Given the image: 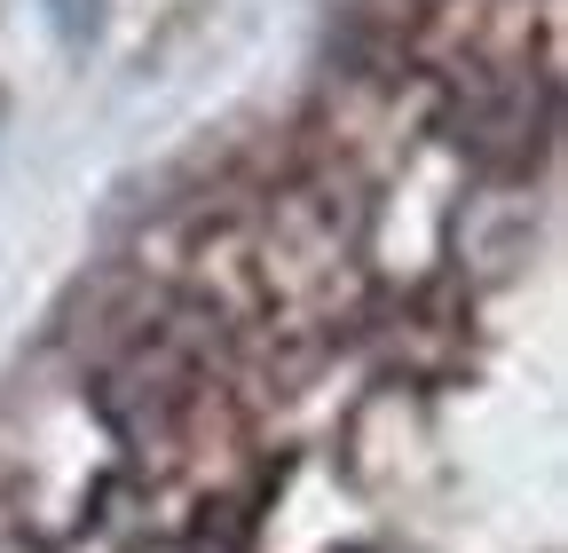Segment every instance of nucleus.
Here are the masks:
<instances>
[{"label": "nucleus", "mask_w": 568, "mask_h": 553, "mask_svg": "<svg viewBox=\"0 0 568 553\" xmlns=\"http://www.w3.org/2000/svg\"><path fill=\"white\" fill-rule=\"evenodd\" d=\"M48 24H55L63 48H88L103 32V0H48Z\"/></svg>", "instance_id": "nucleus-1"}]
</instances>
